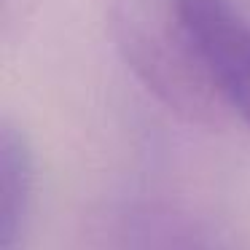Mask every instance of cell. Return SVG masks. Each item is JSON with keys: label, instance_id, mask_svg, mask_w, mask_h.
<instances>
[{"label": "cell", "instance_id": "obj_1", "mask_svg": "<svg viewBox=\"0 0 250 250\" xmlns=\"http://www.w3.org/2000/svg\"><path fill=\"white\" fill-rule=\"evenodd\" d=\"M110 33L137 81L175 116L196 126H221L226 103L194 51L175 6L159 0H110Z\"/></svg>", "mask_w": 250, "mask_h": 250}, {"label": "cell", "instance_id": "obj_3", "mask_svg": "<svg viewBox=\"0 0 250 250\" xmlns=\"http://www.w3.org/2000/svg\"><path fill=\"white\" fill-rule=\"evenodd\" d=\"M35 199V159L22 129H0V250H19Z\"/></svg>", "mask_w": 250, "mask_h": 250}, {"label": "cell", "instance_id": "obj_2", "mask_svg": "<svg viewBox=\"0 0 250 250\" xmlns=\"http://www.w3.org/2000/svg\"><path fill=\"white\" fill-rule=\"evenodd\" d=\"M172 6L226 108L250 129V19L231 0H172Z\"/></svg>", "mask_w": 250, "mask_h": 250}]
</instances>
